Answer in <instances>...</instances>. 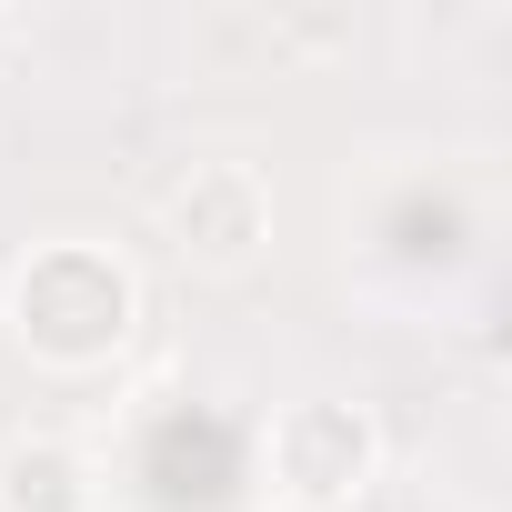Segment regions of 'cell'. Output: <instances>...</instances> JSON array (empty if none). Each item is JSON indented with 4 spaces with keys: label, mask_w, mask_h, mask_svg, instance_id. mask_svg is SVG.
I'll return each mask as SVG.
<instances>
[{
    "label": "cell",
    "mask_w": 512,
    "mask_h": 512,
    "mask_svg": "<svg viewBox=\"0 0 512 512\" xmlns=\"http://www.w3.org/2000/svg\"><path fill=\"white\" fill-rule=\"evenodd\" d=\"M141 322V282L101 241H31L11 272V342L51 372H101Z\"/></svg>",
    "instance_id": "1"
},
{
    "label": "cell",
    "mask_w": 512,
    "mask_h": 512,
    "mask_svg": "<svg viewBox=\"0 0 512 512\" xmlns=\"http://www.w3.org/2000/svg\"><path fill=\"white\" fill-rule=\"evenodd\" d=\"M161 231H171V251L191 272H251L272 251V181H262V161H231V151L191 161L161 191Z\"/></svg>",
    "instance_id": "2"
},
{
    "label": "cell",
    "mask_w": 512,
    "mask_h": 512,
    "mask_svg": "<svg viewBox=\"0 0 512 512\" xmlns=\"http://www.w3.org/2000/svg\"><path fill=\"white\" fill-rule=\"evenodd\" d=\"M382 472V422L362 402H282L272 412V482L302 512H342L362 502V482Z\"/></svg>",
    "instance_id": "3"
},
{
    "label": "cell",
    "mask_w": 512,
    "mask_h": 512,
    "mask_svg": "<svg viewBox=\"0 0 512 512\" xmlns=\"http://www.w3.org/2000/svg\"><path fill=\"white\" fill-rule=\"evenodd\" d=\"M0 512H91V462L61 432H11L0 442Z\"/></svg>",
    "instance_id": "4"
},
{
    "label": "cell",
    "mask_w": 512,
    "mask_h": 512,
    "mask_svg": "<svg viewBox=\"0 0 512 512\" xmlns=\"http://www.w3.org/2000/svg\"><path fill=\"white\" fill-rule=\"evenodd\" d=\"M21 51H31V21H21V11H11V0H0V71H11V61H21Z\"/></svg>",
    "instance_id": "5"
}]
</instances>
